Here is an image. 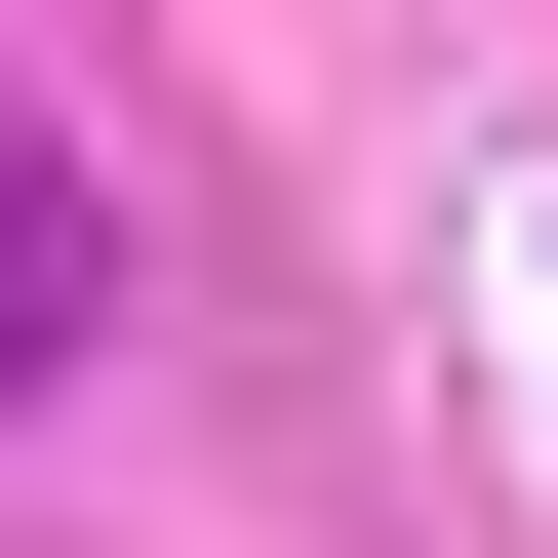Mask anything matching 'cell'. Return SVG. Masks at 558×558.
I'll use <instances>...</instances> for the list:
<instances>
[{
  "label": "cell",
  "instance_id": "1",
  "mask_svg": "<svg viewBox=\"0 0 558 558\" xmlns=\"http://www.w3.org/2000/svg\"><path fill=\"white\" fill-rule=\"evenodd\" d=\"M81 319H120V240H81V160H40V120H0V399L81 360Z\"/></svg>",
  "mask_w": 558,
  "mask_h": 558
}]
</instances>
